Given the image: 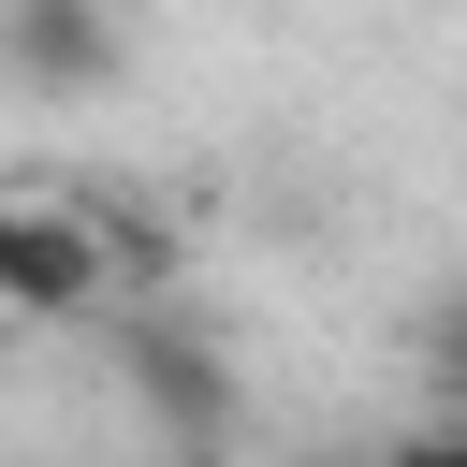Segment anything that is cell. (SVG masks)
<instances>
[{
    "mask_svg": "<svg viewBox=\"0 0 467 467\" xmlns=\"http://www.w3.org/2000/svg\"><path fill=\"white\" fill-rule=\"evenodd\" d=\"M102 365H117V394L161 423V452H175V467L234 452V423H248V379H234V350H219L190 306H117V321H102Z\"/></svg>",
    "mask_w": 467,
    "mask_h": 467,
    "instance_id": "6da1fadb",
    "label": "cell"
},
{
    "mask_svg": "<svg viewBox=\"0 0 467 467\" xmlns=\"http://www.w3.org/2000/svg\"><path fill=\"white\" fill-rule=\"evenodd\" d=\"M58 321H102L88 204L58 175H0V336H58Z\"/></svg>",
    "mask_w": 467,
    "mask_h": 467,
    "instance_id": "7a4b0ae2",
    "label": "cell"
},
{
    "mask_svg": "<svg viewBox=\"0 0 467 467\" xmlns=\"http://www.w3.org/2000/svg\"><path fill=\"white\" fill-rule=\"evenodd\" d=\"M117 58H131L117 0H0V73H15L29 102H102Z\"/></svg>",
    "mask_w": 467,
    "mask_h": 467,
    "instance_id": "3957f363",
    "label": "cell"
},
{
    "mask_svg": "<svg viewBox=\"0 0 467 467\" xmlns=\"http://www.w3.org/2000/svg\"><path fill=\"white\" fill-rule=\"evenodd\" d=\"M73 204H88V248H102V321L117 306H175V277H190L175 204L161 190H73Z\"/></svg>",
    "mask_w": 467,
    "mask_h": 467,
    "instance_id": "277c9868",
    "label": "cell"
},
{
    "mask_svg": "<svg viewBox=\"0 0 467 467\" xmlns=\"http://www.w3.org/2000/svg\"><path fill=\"white\" fill-rule=\"evenodd\" d=\"M365 467H467V423H409V438H379Z\"/></svg>",
    "mask_w": 467,
    "mask_h": 467,
    "instance_id": "5b68a950",
    "label": "cell"
},
{
    "mask_svg": "<svg viewBox=\"0 0 467 467\" xmlns=\"http://www.w3.org/2000/svg\"><path fill=\"white\" fill-rule=\"evenodd\" d=\"M438 379H452V409H438V423H467V336H452V350H438Z\"/></svg>",
    "mask_w": 467,
    "mask_h": 467,
    "instance_id": "8992f818",
    "label": "cell"
}]
</instances>
